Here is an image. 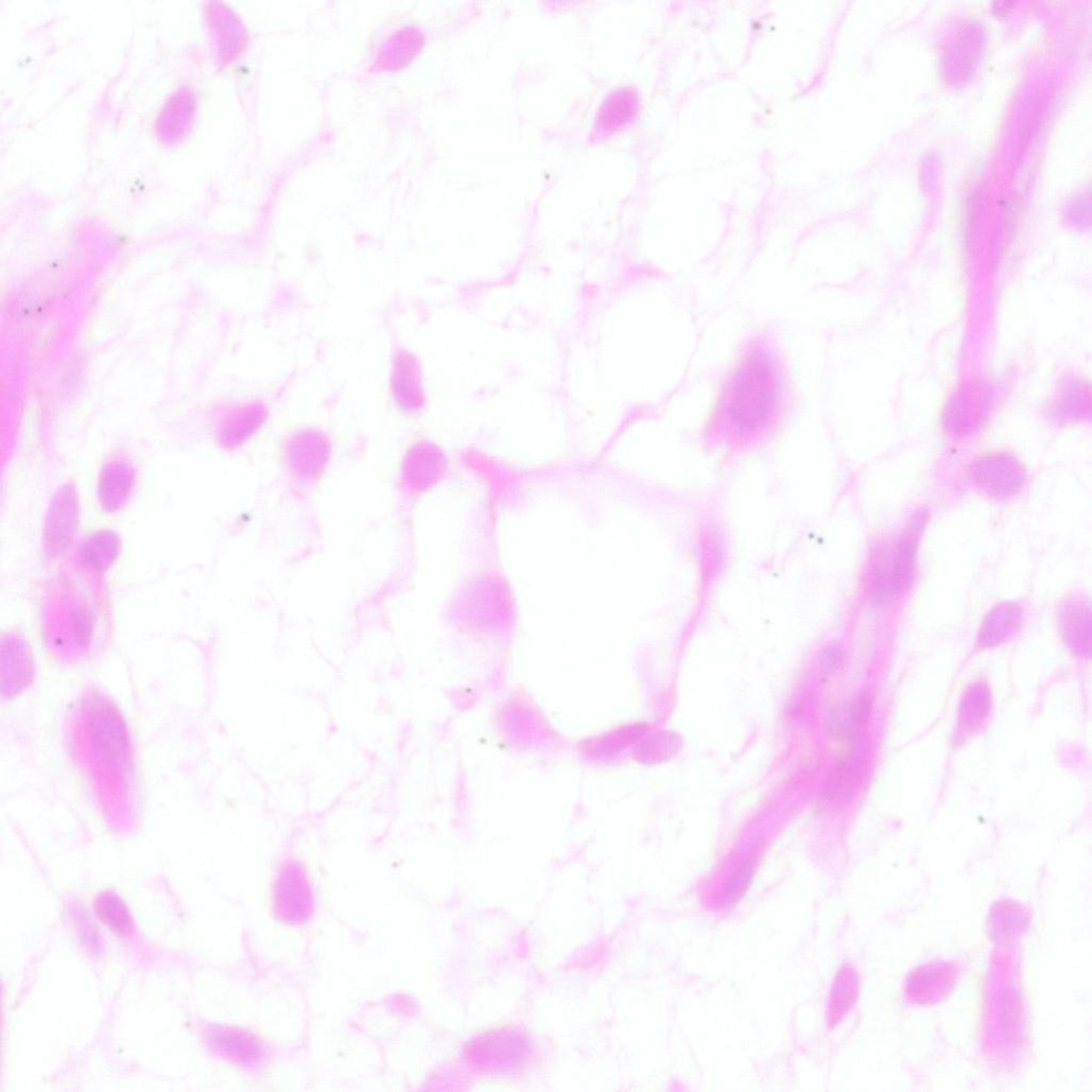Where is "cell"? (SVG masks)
<instances>
[{"mask_svg": "<svg viewBox=\"0 0 1092 1092\" xmlns=\"http://www.w3.org/2000/svg\"><path fill=\"white\" fill-rule=\"evenodd\" d=\"M822 670L826 677L834 675L842 663V653L838 647L830 646L822 653Z\"/></svg>", "mask_w": 1092, "mask_h": 1092, "instance_id": "cell-25", "label": "cell"}, {"mask_svg": "<svg viewBox=\"0 0 1092 1092\" xmlns=\"http://www.w3.org/2000/svg\"><path fill=\"white\" fill-rule=\"evenodd\" d=\"M79 521V499L74 485L66 483L50 501L45 518L43 541L49 557H58L74 540Z\"/></svg>", "mask_w": 1092, "mask_h": 1092, "instance_id": "cell-4", "label": "cell"}, {"mask_svg": "<svg viewBox=\"0 0 1092 1092\" xmlns=\"http://www.w3.org/2000/svg\"><path fill=\"white\" fill-rule=\"evenodd\" d=\"M1021 614L1015 605L1005 603L996 608L984 622L980 639L988 646L998 645L1019 627Z\"/></svg>", "mask_w": 1092, "mask_h": 1092, "instance_id": "cell-18", "label": "cell"}, {"mask_svg": "<svg viewBox=\"0 0 1092 1092\" xmlns=\"http://www.w3.org/2000/svg\"><path fill=\"white\" fill-rule=\"evenodd\" d=\"M1002 1027L1009 1039L1016 1038L1020 1029V999L1014 991L1003 997Z\"/></svg>", "mask_w": 1092, "mask_h": 1092, "instance_id": "cell-23", "label": "cell"}, {"mask_svg": "<svg viewBox=\"0 0 1092 1092\" xmlns=\"http://www.w3.org/2000/svg\"><path fill=\"white\" fill-rule=\"evenodd\" d=\"M761 853V843L754 842L742 856L725 886L727 905H734L748 890Z\"/></svg>", "mask_w": 1092, "mask_h": 1092, "instance_id": "cell-22", "label": "cell"}, {"mask_svg": "<svg viewBox=\"0 0 1092 1092\" xmlns=\"http://www.w3.org/2000/svg\"><path fill=\"white\" fill-rule=\"evenodd\" d=\"M729 415L742 428L754 429L765 425L778 400V379L771 362L753 355L738 366L730 388Z\"/></svg>", "mask_w": 1092, "mask_h": 1092, "instance_id": "cell-1", "label": "cell"}, {"mask_svg": "<svg viewBox=\"0 0 1092 1092\" xmlns=\"http://www.w3.org/2000/svg\"><path fill=\"white\" fill-rule=\"evenodd\" d=\"M859 760L854 755L841 759L826 779L824 799L830 804H841L851 797L858 785Z\"/></svg>", "mask_w": 1092, "mask_h": 1092, "instance_id": "cell-15", "label": "cell"}, {"mask_svg": "<svg viewBox=\"0 0 1092 1092\" xmlns=\"http://www.w3.org/2000/svg\"><path fill=\"white\" fill-rule=\"evenodd\" d=\"M84 719L97 756L108 768H123L130 754L127 726L119 710L107 700L96 697L85 704Z\"/></svg>", "mask_w": 1092, "mask_h": 1092, "instance_id": "cell-3", "label": "cell"}, {"mask_svg": "<svg viewBox=\"0 0 1092 1092\" xmlns=\"http://www.w3.org/2000/svg\"><path fill=\"white\" fill-rule=\"evenodd\" d=\"M1066 638L1074 647L1085 649L1090 644L1091 620L1089 604L1084 601L1068 602L1061 615Z\"/></svg>", "mask_w": 1092, "mask_h": 1092, "instance_id": "cell-17", "label": "cell"}, {"mask_svg": "<svg viewBox=\"0 0 1092 1092\" xmlns=\"http://www.w3.org/2000/svg\"><path fill=\"white\" fill-rule=\"evenodd\" d=\"M93 909L99 920L120 937H130L135 931V922L126 901L117 893L106 891L98 894L93 901Z\"/></svg>", "mask_w": 1092, "mask_h": 1092, "instance_id": "cell-12", "label": "cell"}, {"mask_svg": "<svg viewBox=\"0 0 1092 1092\" xmlns=\"http://www.w3.org/2000/svg\"><path fill=\"white\" fill-rule=\"evenodd\" d=\"M527 1050V1043L521 1035L505 1031L479 1039L471 1053L478 1066L505 1069L521 1062Z\"/></svg>", "mask_w": 1092, "mask_h": 1092, "instance_id": "cell-5", "label": "cell"}, {"mask_svg": "<svg viewBox=\"0 0 1092 1092\" xmlns=\"http://www.w3.org/2000/svg\"><path fill=\"white\" fill-rule=\"evenodd\" d=\"M972 477L986 492L996 496L1014 494L1024 482L1017 463L1007 459H987L973 469Z\"/></svg>", "mask_w": 1092, "mask_h": 1092, "instance_id": "cell-7", "label": "cell"}, {"mask_svg": "<svg viewBox=\"0 0 1092 1092\" xmlns=\"http://www.w3.org/2000/svg\"><path fill=\"white\" fill-rule=\"evenodd\" d=\"M276 912L283 920L296 923L304 920L313 906V898L304 880H282L275 892Z\"/></svg>", "mask_w": 1092, "mask_h": 1092, "instance_id": "cell-11", "label": "cell"}, {"mask_svg": "<svg viewBox=\"0 0 1092 1092\" xmlns=\"http://www.w3.org/2000/svg\"><path fill=\"white\" fill-rule=\"evenodd\" d=\"M135 478L134 467L128 462L113 461L103 466L98 483L101 508L110 513L123 509L133 492Z\"/></svg>", "mask_w": 1092, "mask_h": 1092, "instance_id": "cell-6", "label": "cell"}, {"mask_svg": "<svg viewBox=\"0 0 1092 1092\" xmlns=\"http://www.w3.org/2000/svg\"><path fill=\"white\" fill-rule=\"evenodd\" d=\"M210 1043L214 1048L240 1061L255 1060L259 1047L247 1033L225 1028L214 1029L210 1033Z\"/></svg>", "mask_w": 1092, "mask_h": 1092, "instance_id": "cell-20", "label": "cell"}, {"mask_svg": "<svg viewBox=\"0 0 1092 1092\" xmlns=\"http://www.w3.org/2000/svg\"><path fill=\"white\" fill-rule=\"evenodd\" d=\"M859 996V980L855 969L843 967L832 987L829 1003L830 1025H836L854 1007Z\"/></svg>", "mask_w": 1092, "mask_h": 1092, "instance_id": "cell-16", "label": "cell"}, {"mask_svg": "<svg viewBox=\"0 0 1092 1092\" xmlns=\"http://www.w3.org/2000/svg\"><path fill=\"white\" fill-rule=\"evenodd\" d=\"M871 714V702L865 697L843 703L834 710L827 720V731L831 737L841 740L856 738L862 731Z\"/></svg>", "mask_w": 1092, "mask_h": 1092, "instance_id": "cell-10", "label": "cell"}, {"mask_svg": "<svg viewBox=\"0 0 1092 1092\" xmlns=\"http://www.w3.org/2000/svg\"><path fill=\"white\" fill-rule=\"evenodd\" d=\"M73 633L81 648L89 646L93 634V619L88 610L81 608L74 614Z\"/></svg>", "mask_w": 1092, "mask_h": 1092, "instance_id": "cell-24", "label": "cell"}, {"mask_svg": "<svg viewBox=\"0 0 1092 1092\" xmlns=\"http://www.w3.org/2000/svg\"><path fill=\"white\" fill-rule=\"evenodd\" d=\"M683 737L671 730H658L638 743L634 756L647 766L661 765L678 755L683 748Z\"/></svg>", "mask_w": 1092, "mask_h": 1092, "instance_id": "cell-14", "label": "cell"}, {"mask_svg": "<svg viewBox=\"0 0 1092 1092\" xmlns=\"http://www.w3.org/2000/svg\"><path fill=\"white\" fill-rule=\"evenodd\" d=\"M638 106V96L630 88H622L611 93L598 114L597 129L603 133L613 132L626 124Z\"/></svg>", "mask_w": 1092, "mask_h": 1092, "instance_id": "cell-13", "label": "cell"}, {"mask_svg": "<svg viewBox=\"0 0 1092 1092\" xmlns=\"http://www.w3.org/2000/svg\"><path fill=\"white\" fill-rule=\"evenodd\" d=\"M648 729L646 723H633L619 727L598 737L587 739L583 748L587 751L613 753L626 749L643 736Z\"/></svg>", "mask_w": 1092, "mask_h": 1092, "instance_id": "cell-21", "label": "cell"}, {"mask_svg": "<svg viewBox=\"0 0 1092 1092\" xmlns=\"http://www.w3.org/2000/svg\"><path fill=\"white\" fill-rule=\"evenodd\" d=\"M952 984V973L946 964H926L912 972L907 980V994L920 1003L938 1001Z\"/></svg>", "mask_w": 1092, "mask_h": 1092, "instance_id": "cell-8", "label": "cell"}, {"mask_svg": "<svg viewBox=\"0 0 1092 1092\" xmlns=\"http://www.w3.org/2000/svg\"><path fill=\"white\" fill-rule=\"evenodd\" d=\"M121 541L116 532L108 529L95 531L81 542L77 558L85 568L96 572L107 571L118 560Z\"/></svg>", "mask_w": 1092, "mask_h": 1092, "instance_id": "cell-9", "label": "cell"}, {"mask_svg": "<svg viewBox=\"0 0 1092 1092\" xmlns=\"http://www.w3.org/2000/svg\"><path fill=\"white\" fill-rule=\"evenodd\" d=\"M917 529L912 526L896 540L878 544L871 555V583L873 593L880 598H892L904 591L913 575Z\"/></svg>", "mask_w": 1092, "mask_h": 1092, "instance_id": "cell-2", "label": "cell"}, {"mask_svg": "<svg viewBox=\"0 0 1092 1092\" xmlns=\"http://www.w3.org/2000/svg\"><path fill=\"white\" fill-rule=\"evenodd\" d=\"M1028 917L1024 910L1010 901H1002L991 913V930L997 940H1010L1025 931Z\"/></svg>", "mask_w": 1092, "mask_h": 1092, "instance_id": "cell-19", "label": "cell"}]
</instances>
